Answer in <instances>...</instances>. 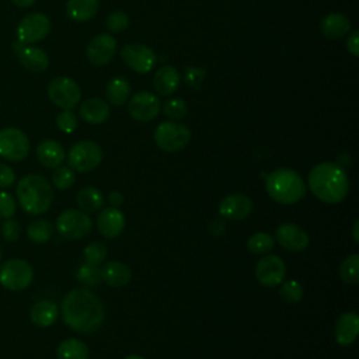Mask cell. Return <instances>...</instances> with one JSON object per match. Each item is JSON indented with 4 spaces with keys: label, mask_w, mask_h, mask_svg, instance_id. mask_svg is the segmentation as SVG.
I'll return each instance as SVG.
<instances>
[{
    "label": "cell",
    "mask_w": 359,
    "mask_h": 359,
    "mask_svg": "<svg viewBox=\"0 0 359 359\" xmlns=\"http://www.w3.org/2000/svg\"><path fill=\"white\" fill-rule=\"evenodd\" d=\"M125 227V216L118 208H105L97 217V229L107 238L118 237Z\"/></svg>",
    "instance_id": "ac0fdd59"
},
{
    "label": "cell",
    "mask_w": 359,
    "mask_h": 359,
    "mask_svg": "<svg viewBox=\"0 0 359 359\" xmlns=\"http://www.w3.org/2000/svg\"><path fill=\"white\" fill-rule=\"evenodd\" d=\"M307 185L314 196L331 205L344 201L349 189L345 170L332 161H324L314 165L309 172Z\"/></svg>",
    "instance_id": "7a4b0ae2"
},
{
    "label": "cell",
    "mask_w": 359,
    "mask_h": 359,
    "mask_svg": "<svg viewBox=\"0 0 359 359\" xmlns=\"http://www.w3.org/2000/svg\"><path fill=\"white\" fill-rule=\"evenodd\" d=\"M224 230H226V222H224L223 217L215 219V220L210 223V226H209V231H210L213 236H220V234L224 233Z\"/></svg>",
    "instance_id": "bcb514c9"
},
{
    "label": "cell",
    "mask_w": 359,
    "mask_h": 359,
    "mask_svg": "<svg viewBox=\"0 0 359 359\" xmlns=\"http://www.w3.org/2000/svg\"><path fill=\"white\" fill-rule=\"evenodd\" d=\"M59 316V307L50 300H39L32 304L29 317L31 321L38 327L52 325Z\"/></svg>",
    "instance_id": "484cf974"
},
{
    "label": "cell",
    "mask_w": 359,
    "mask_h": 359,
    "mask_svg": "<svg viewBox=\"0 0 359 359\" xmlns=\"http://www.w3.org/2000/svg\"><path fill=\"white\" fill-rule=\"evenodd\" d=\"M275 241L287 251H303L309 245L307 231L294 223H283L275 230Z\"/></svg>",
    "instance_id": "2e32d148"
},
{
    "label": "cell",
    "mask_w": 359,
    "mask_h": 359,
    "mask_svg": "<svg viewBox=\"0 0 359 359\" xmlns=\"http://www.w3.org/2000/svg\"><path fill=\"white\" fill-rule=\"evenodd\" d=\"M29 153L27 135L17 128L0 129V157L7 161H21Z\"/></svg>",
    "instance_id": "30bf717a"
},
{
    "label": "cell",
    "mask_w": 359,
    "mask_h": 359,
    "mask_svg": "<svg viewBox=\"0 0 359 359\" xmlns=\"http://www.w3.org/2000/svg\"><path fill=\"white\" fill-rule=\"evenodd\" d=\"M339 167H349L352 164V157L348 154V153H342L339 157H338V163H337Z\"/></svg>",
    "instance_id": "c3c4849f"
},
{
    "label": "cell",
    "mask_w": 359,
    "mask_h": 359,
    "mask_svg": "<svg viewBox=\"0 0 359 359\" xmlns=\"http://www.w3.org/2000/svg\"><path fill=\"white\" fill-rule=\"evenodd\" d=\"M15 184V172L14 170L4 164V163H0V189H6V188H10Z\"/></svg>",
    "instance_id": "ee69618b"
},
{
    "label": "cell",
    "mask_w": 359,
    "mask_h": 359,
    "mask_svg": "<svg viewBox=\"0 0 359 359\" xmlns=\"http://www.w3.org/2000/svg\"><path fill=\"white\" fill-rule=\"evenodd\" d=\"M101 279L111 287H122L129 283L132 272L129 266L121 261H109L100 268Z\"/></svg>",
    "instance_id": "44dd1931"
},
{
    "label": "cell",
    "mask_w": 359,
    "mask_h": 359,
    "mask_svg": "<svg viewBox=\"0 0 359 359\" xmlns=\"http://www.w3.org/2000/svg\"><path fill=\"white\" fill-rule=\"evenodd\" d=\"M100 8L98 0H67L66 1V14L73 21H88L93 18Z\"/></svg>",
    "instance_id": "4316f807"
},
{
    "label": "cell",
    "mask_w": 359,
    "mask_h": 359,
    "mask_svg": "<svg viewBox=\"0 0 359 359\" xmlns=\"http://www.w3.org/2000/svg\"><path fill=\"white\" fill-rule=\"evenodd\" d=\"M76 202L83 212L93 213L102 208L104 196H102V192L95 187H86L77 192Z\"/></svg>",
    "instance_id": "f546056e"
},
{
    "label": "cell",
    "mask_w": 359,
    "mask_h": 359,
    "mask_svg": "<svg viewBox=\"0 0 359 359\" xmlns=\"http://www.w3.org/2000/svg\"><path fill=\"white\" fill-rule=\"evenodd\" d=\"M48 95L56 107L62 109H73L81 98V91L73 79L67 76H57L50 80L48 86Z\"/></svg>",
    "instance_id": "9c48e42d"
},
{
    "label": "cell",
    "mask_w": 359,
    "mask_h": 359,
    "mask_svg": "<svg viewBox=\"0 0 359 359\" xmlns=\"http://www.w3.org/2000/svg\"><path fill=\"white\" fill-rule=\"evenodd\" d=\"M359 332V316L355 311L341 314L335 323V341L341 346H349L355 342Z\"/></svg>",
    "instance_id": "d6986e66"
},
{
    "label": "cell",
    "mask_w": 359,
    "mask_h": 359,
    "mask_svg": "<svg viewBox=\"0 0 359 359\" xmlns=\"http://www.w3.org/2000/svg\"><path fill=\"white\" fill-rule=\"evenodd\" d=\"M107 255H108V248L104 243H100V241L90 243L88 245H86V248L83 251L84 262L91 264V265L102 264L105 261Z\"/></svg>",
    "instance_id": "e575fe53"
},
{
    "label": "cell",
    "mask_w": 359,
    "mask_h": 359,
    "mask_svg": "<svg viewBox=\"0 0 359 359\" xmlns=\"http://www.w3.org/2000/svg\"><path fill=\"white\" fill-rule=\"evenodd\" d=\"M32 279L34 269L25 259L11 258L0 265V283L8 290H24L31 285Z\"/></svg>",
    "instance_id": "8992f818"
},
{
    "label": "cell",
    "mask_w": 359,
    "mask_h": 359,
    "mask_svg": "<svg viewBox=\"0 0 359 359\" xmlns=\"http://www.w3.org/2000/svg\"><path fill=\"white\" fill-rule=\"evenodd\" d=\"M163 111L171 119H182L187 115L188 107L182 98H171L165 101Z\"/></svg>",
    "instance_id": "f35d334b"
},
{
    "label": "cell",
    "mask_w": 359,
    "mask_h": 359,
    "mask_svg": "<svg viewBox=\"0 0 359 359\" xmlns=\"http://www.w3.org/2000/svg\"><path fill=\"white\" fill-rule=\"evenodd\" d=\"M15 195L22 210L32 216L45 213L53 201L50 182L39 174L24 175L17 184Z\"/></svg>",
    "instance_id": "3957f363"
},
{
    "label": "cell",
    "mask_w": 359,
    "mask_h": 359,
    "mask_svg": "<svg viewBox=\"0 0 359 359\" xmlns=\"http://www.w3.org/2000/svg\"><path fill=\"white\" fill-rule=\"evenodd\" d=\"M339 276L348 285H356L359 282V255L358 254H352L341 262Z\"/></svg>",
    "instance_id": "1f68e13d"
},
{
    "label": "cell",
    "mask_w": 359,
    "mask_h": 359,
    "mask_svg": "<svg viewBox=\"0 0 359 359\" xmlns=\"http://www.w3.org/2000/svg\"><path fill=\"white\" fill-rule=\"evenodd\" d=\"M53 234V226L46 219H35L27 227L28 238L35 244H45Z\"/></svg>",
    "instance_id": "4dcf8cb0"
},
{
    "label": "cell",
    "mask_w": 359,
    "mask_h": 359,
    "mask_svg": "<svg viewBox=\"0 0 359 359\" xmlns=\"http://www.w3.org/2000/svg\"><path fill=\"white\" fill-rule=\"evenodd\" d=\"M57 359H88L90 351L87 345L77 338L63 339L56 349Z\"/></svg>",
    "instance_id": "f1b7e54d"
},
{
    "label": "cell",
    "mask_w": 359,
    "mask_h": 359,
    "mask_svg": "<svg viewBox=\"0 0 359 359\" xmlns=\"http://www.w3.org/2000/svg\"><path fill=\"white\" fill-rule=\"evenodd\" d=\"M346 48L353 56H359V31H352L346 39Z\"/></svg>",
    "instance_id": "f6af8a7d"
},
{
    "label": "cell",
    "mask_w": 359,
    "mask_h": 359,
    "mask_svg": "<svg viewBox=\"0 0 359 359\" xmlns=\"http://www.w3.org/2000/svg\"><path fill=\"white\" fill-rule=\"evenodd\" d=\"M254 203L244 194H231L219 203V213L226 220H243L252 212Z\"/></svg>",
    "instance_id": "e0dca14e"
},
{
    "label": "cell",
    "mask_w": 359,
    "mask_h": 359,
    "mask_svg": "<svg viewBox=\"0 0 359 359\" xmlns=\"http://www.w3.org/2000/svg\"><path fill=\"white\" fill-rule=\"evenodd\" d=\"M0 261H1V250H0Z\"/></svg>",
    "instance_id": "db71d44e"
},
{
    "label": "cell",
    "mask_w": 359,
    "mask_h": 359,
    "mask_svg": "<svg viewBox=\"0 0 359 359\" xmlns=\"http://www.w3.org/2000/svg\"><path fill=\"white\" fill-rule=\"evenodd\" d=\"M17 202L14 196L0 189V219H10L15 213Z\"/></svg>",
    "instance_id": "b9f144b4"
},
{
    "label": "cell",
    "mask_w": 359,
    "mask_h": 359,
    "mask_svg": "<svg viewBox=\"0 0 359 359\" xmlns=\"http://www.w3.org/2000/svg\"><path fill=\"white\" fill-rule=\"evenodd\" d=\"M125 359H144V358L139 356V355H128Z\"/></svg>",
    "instance_id": "f5cc1de1"
},
{
    "label": "cell",
    "mask_w": 359,
    "mask_h": 359,
    "mask_svg": "<svg viewBox=\"0 0 359 359\" xmlns=\"http://www.w3.org/2000/svg\"><path fill=\"white\" fill-rule=\"evenodd\" d=\"M36 157L46 168H56L62 165L66 153L62 144L53 139H45L36 146Z\"/></svg>",
    "instance_id": "ffe728a7"
},
{
    "label": "cell",
    "mask_w": 359,
    "mask_h": 359,
    "mask_svg": "<svg viewBox=\"0 0 359 359\" xmlns=\"http://www.w3.org/2000/svg\"><path fill=\"white\" fill-rule=\"evenodd\" d=\"M129 115L139 122H149L160 112V100L149 91H139L130 97L128 102Z\"/></svg>",
    "instance_id": "5bb4252c"
},
{
    "label": "cell",
    "mask_w": 359,
    "mask_h": 359,
    "mask_svg": "<svg viewBox=\"0 0 359 359\" xmlns=\"http://www.w3.org/2000/svg\"><path fill=\"white\" fill-rule=\"evenodd\" d=\"M77 125H79V118L74 112H72V109H63L56 116V126L59 130L65 133L74 132Z\"/></svg>",
    "instance_id": "74e56055"
},
{
    "label": "cell",
    "mask_w": 359,
    "mask_h": 359,
    "mask_svg": "<svg viewBox=\"0 0 359 359\" xmlns=\"http://www.w3.org/2000/svg\"><path fill=\"white\" fill-rule=\"evenodd\" d=\"M352 237H353V241H355V243H359V222H358V220L353 223V227H352Z\"/></svg>",
    "instance_id": "816d5d0a"
},
{
    "label": "cell",
    "mask_w": 359,
    "mask_h": 359,
    "mask_svg": "<svg viewBox=\"0 0 359 359\" xmlns=\"http://www.w3.org/2000/svg\"><path fill=\"white\" fill-rule=\"evenodd\" d=\"M279 294L285 302L297 303L303 297V287L297 280H287L280 285Z\"/></svg>",
    "instance_id": "8d00e7d4"
},
{
    "label": "cell",
    "mask_w": 359,
    "mask_h": 359,
    "mask_svg": "<svg viewBox=\"0 0 359 359\" xmlns=\"http://www.w3.org/2000/svg\"><path fill=\"white\" fill-rule=\"evenodd\" d=\"M13 4H15L17 7H21V8H25V7H29L35 3V0H11Z\"/></svg>",
    "instance_id": "681fc988"
},
{
    "label": "cell",
    "mask_w": 359,
    "mask_h": 359,
    "mask_svg": "<svg viewBox=\"0 0 359 359\" xmlns=\"http://www.w3.org/2000/svg\"><path fill=\"white\" fill-rule=\"evenodd\" d=\"M116 50V39L109 34H100L94 36L87 48L86 56L94 66H104L111 62Z\"/></svg>",
    "instance_id": "9a60e30c"
},
{
    "label": "cell",
    "mask_w": 359,
    "mask_h": 359,
    "mask_svg": "<svg viewBox=\"0 0 359 359\" xmlns=\"http://www.w3.org/2000/svg\"><path fill=\"white\" fill-rule=\"evenodd\" d=\"M108 201L112 208H119L123 203V195L119 191H112L108 195Z\"/></svg>",
    "instance_id": "7dc6e473"
},
{
    "label": "cell",
    "mask_w": 359,
    "mask_h": 359,
    "mask_svg": "<svg viewBox=\"0 0 359 359\" xmlns=\"http://www.w3.org/2000/svg\"><path fill=\"white\" fill-rule=\"evenodd\" d=\"M125 65L136 73H147L156 65V53L151 48L142 43H128L121 50Z\"/></svg>",
    "instance_id": "7c38bea8"
},
{
    "label": "cell",
    "mask_w": 359,
    "mask_h": 359,
    "mask_svg": "<svg viewBox=\"0 0 359 359\" xmlns=\"http://www.w3.org/2000/svg\"><path fill=\"white\" fill-rule=\"evenodd\" d=\"M180 86V73L175 67L165 65L161 66L153 79V87L160 95H171Z\"/></svg>",
    "instance_id": "603a6c76"
},
{
    "label": "cell",
    "mask_w": 359,
    "mask_h": 359,
    "mask_svg": "<svg viewBox=\"0 0 359 359\" xmlns=\"http://www.w3.org/2000/svg\"><path fill=\"white\" fill-rule=\"evenodd\" d=\"M74 181H76V174L70 167L59 165L52 174V185L62 191L70 188L74 184Z\"/></svg>",
    "instance_id": "d590c367"
},
{
    "label": "cell",
    "mask_w": 359,
    "mask_h": 359,
    "mask_svg": "<svg viewBox=\"0 0 359 359\" xmlns=\"http://www.w3.org/2000/svg\"><path fill=\"white\" fill-rule=\"evenodd\" d=\"M205 76H206V70L205 69L195 67V66H188V67L184 69V80H185V83L189 87L195 88V90H198L202 86V83L205 80Z\"/></svg>",
    "instance_id": "ab89813d"
},
{
    "label": "cell",
    "mask_w": 359,
    "mask_h": 359,
    "mask_svg": "<svg viewBox=\"0 0 359 359\" xmlns=\"http://www.w3.org/2000/svg\"><path fill=\"white\" fill-rule=\"evenodd\" d=\"M275 245V240L271 234L265 233V231H257L254 233L248 241H247V248L250 250V252L252 254H265L269 252Z\"/></svg>",
    "instance_id": "d6a6232c"
},
{
    "label": "cell",
    "mask_w": 359,
    "mask_h": 359,
    "mask_svg": "<svg viewBox=\"0 0 359 359\" xmlns=\"http://www.w3.org/2000/svg\"><path fill=\"white\" fill-rule=\"evenodd\" d=\"M17 56L20 63L29 72L41 73V72H45L49 66L48 53L41 48L27 45Z\"/></svg>",
    "instance_id": "d4e9b609"
},
{
    "label": "cell",
    "mask_w": 359,
    "mask_h": 359,
    "mask_svg": "<svg viewBox=\"0 0 359 359\" xmlns=\"http://www.w3.org/2000/svg\"><path fill=\"white\" fill-rule=\"evenodd\" d=\"M76 279L83 283L84 286H97L101 283V271L98 265H91L87 262H83L76 269Z\"/></svg>",
    "instance_id": "836d02e7"
},
{
    "label": "cell",
    "mask_w": 359,
    "mask_h": 359,
    "mask_svg": "<svg viewBox=\"0 0 359 359\" xmlns=\"http://www.w3.org/2000/svg\"><path fill=\"white\" fill-rule=\"evenodd\" d=\"M25 46H27V45H25L24 42H21L20 39H15V41L13 42V50H14V53H17V55H18Z\"/></svg>",
    "instance_id": "f907efd6"
},
{
    "label": "cell",
    "mask_w": 359,
    "mask_h": 359,
    "mask_svg": "<svg viewBox=\"0 0 359 359\" xmlns=\"http://www.w3.org/2000/svg\"><path fill=\"white\" fill-rule=\"evenodd\" d=\"M286 273V265L278 255H264L255 265L257 280L268 287H273L282 283Z\"/></svg>",
    "instance_id": "4fadbf2b"
},
{
    "label": "cell",
    "mask_w": 359,
    "mask_h": 359,
    "mask_svg": "<svg viewBox=\"0 0 359 359\" xmlns=\"http://www.w3.org/2000/svg\"><path fill=\"white\" fill-rule=\"evenodd\" d=\"M320 28L324 36L330 39H338L351 31V21L345 14L331 13L321 20Z\"/></svg>",
    "instance_id": "cb8c5ba5"
},
{
    "label": "cell",
    "mask_w": 359,
    "mask_h": 359,
    "mask_svg": "<svg viewBox=\"0 0 359 359\" xmlns=\"http://www.w3.org/2000/svg\"><path fill=\"white\" fill-rule=\"evenodd\" d=\"M104 153L98 143L93 140H81L73 144L67 154V163L72 170L87 172L97 168L102 161Z\"/></svg>",
    "instance_id": "52a82bcc"
},
{
    "label": "cell",
    "mask_w": 359,
    "mask_h": 359,
    "mask_svg": "<svg viewBox=\"0 0 359 359\" xmlns=\"http://www.w3.org/2000/svg\"><path fill=\"white\" fill-rule=\"evenodd\" d=\"M93 222L81 209H66L56 219V230L66 240H79L91 231Z\"/></svg>",
    "instance_id": "ba28073f"
},
{
    "label": "cell",
    "mask_w": 359,
    "mask_h": 359,
    "mask_svg": "<svg viewBox=\"0 0 359 359\" xmlns=\"http://www.w3.org/2000/svg\"><path fill=\"white\" fill-rule=\"evenodd\" d=\"M60 311L65 324L80 334L97 331L105 318L101 300L88 287L70 290L62 300Z\"/></svg>",
    "instance_id": "6da1fadb"
},
{
    "label": "cell",
    "mask_w": 359,
    "mask_h": 359,
    "mask_svg": "<svg viewBox=\"0 0 359 359\" xmlns=\"http://www.w3.org/2000/svg\"><path fill=\"white\" fill-rule=\"evenodd\" d=\"M50 31V20L42 13H29L17 25V39L28 43L42 41Z\"/></svg>",
    "instance_id": "8fae6325"
},
{
    "label": "cell",
    "mask_w": 359,
    "mask_h": 359,
    "mask_svg": "<svg viewBox=\"0 0 359 359\" xmlns=\"http://www.w3.org/2000/svg\"><path fill=\"white\" fill-rule=\"evenodd\" d=\"M191 140V130L180 122L164 121L154 130V142L158 149L175 153L182 150Z\"/></svg>",
    "instance_id": "5b68a950"
},
{
    "label": "cell",
    "mask_w": 359,
    "mask_h": 359,
    "mask_svg": "<svg viewBox=\"0 0 359 359\" xmlns=\"http://www.w3.org/2000/svg\"><path fill=\"white\" fill-rule=\"evenodd\" d=\"M79 114L80 118L87 123L98 125L108 119L109 105L101 98H88L80 104Z\"/></svg>",
    "instance_id": "7402d4cb"
},
{
    "label": "cell",
    "mask_w": 359,
    "mask_h": 359,
    "mask_svg": "<svg viewBox=\"0 0 359 359\" xmlns=\"http://www.w3.org/2000/svg\"><path fill=\"white\" fill-rule=\"evenodd\" d=\"M130 95V84L125 77H114L105 87V97L112 105H123Z\"/></svg>",
    "instance_id": "83f0119b"
},
{
    "label": "cell",
    "mask_w": 359,
    "mask_h": 359,
    "mask_svg": "<svg viewBox=\"0 0 359 359\" xmlns=\"http://www.w3.org/2000/svg\"><path fill=\"white\" fill-rule=\"evenodd\" d=\"M266 194L282 205L299 202L306 195V184L299 172L292 168H276L266 177Z\"/></svg>",
    "instance_id": "277c9868"
},
{
    "label": "cell",
    "mask_w": 359,
    "mask_h": 359,
    "mask_svg": "<svg viewBox=\"0 0 359 359\" xmlns=\"http://www.w3.org/2000/svg\"><path fill=\"white\" fill-rule=\"evenodd\" d=\"M129 25V18L123 11H112L107 17V28L111 32H121Z\"/></svg>",
    "instance_id": "60d3db41"
},
{
    "label": "cell",
    "mask_w": 359,
    "mask_h": 359,
    "mask_svg": "<svg viewBox=\"0 0 359 359\" xmlns=\"http://www.w3.org/2000/svg\"><path fill=\"white\" fill-rule=\"evenodd\" d=\"M0 231H1V236L6 241H17V238L20 237L21 234V227H20V223L14 219H4L3 223H1V227H0Z\"/></svg>",
    "instance_id": "7bdbcfd3"
}]
</instances>
